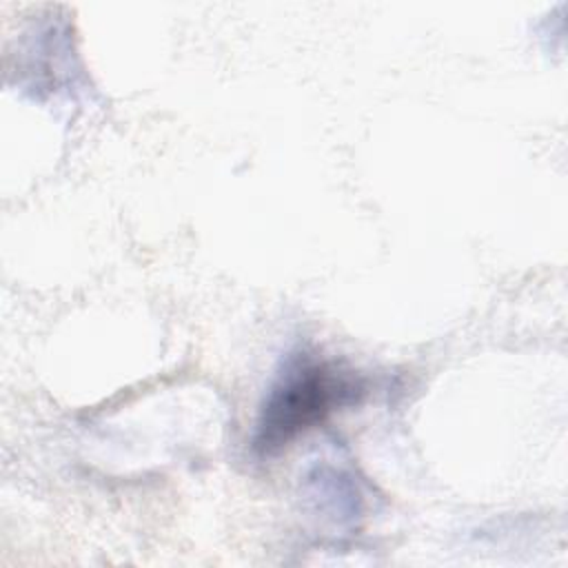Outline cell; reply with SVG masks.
I'll return each mask as SVG.
<instances>
[{
    "instance_id": "6da1fadb",
    "label": "cell",
    "mask_w": 568,
    "mask_h": 568,
    "mask_svg": "<svg viewBox=\"0 0 568 568\" xmlns=\"http://www.w3.org/2000/svg\"><path fill=\"white\" fill-rule=\"evenodd\" d=\"M364 395L366 382L355 371L297 353L286 359L264 397L251 448L257 457H273L333 413L359 404Z\"/></svg>"
}]
</instances>
